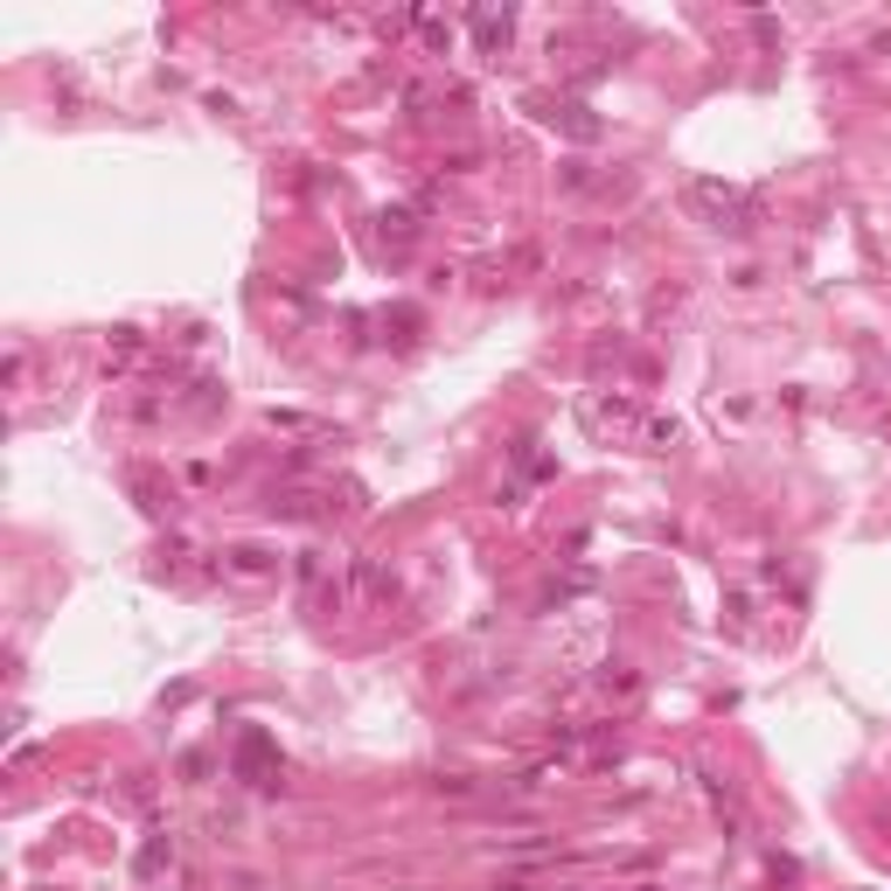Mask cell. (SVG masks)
I'll return each instance as SVG.
<instances>
[{
	"instance_id": "1",
	"label": "cell",
	"mask_w": 891,
	"mask_h": 891,
	"mask_svg": "<svg viewBox=\"0 0 891 891\" xmlns=\"http://www.w3.org/2000/svg\"><path fill=\"white\" fill-rule=\"evenodd\" d=\"M690 209H697V217H711V223H731V230H739V223H752V196L745 189H724V181H690Z\"/></svg>"
},
{
	"instance_id": "2",
	"label": "cell",
	"mask_w": 891,
	"mask_h": 891,
	"mask_svg": "<svg viewBox=\"0 0 891 891\" xmlns=\"http://www.w3.org/2000/svg\"><path fill=\"white\" fill-rule=\"evenodd\" d=\"M238 767H244V773H266V739H258V731L238 745Z\"/></svg>"
}]
</instances>
